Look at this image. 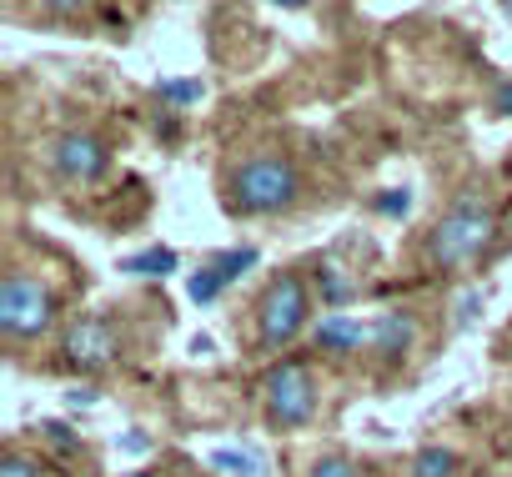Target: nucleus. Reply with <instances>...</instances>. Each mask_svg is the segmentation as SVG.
Segmentation results:
<instances>
[{
  "label": "nucleus",
  "instance_id": "0eeeda50",
  "mask_svg": "<svg viewBox=\"0 0 512 477\" xmlns=\"http://www.w3.org/2000/svg\"><path fill=\"white\" fill-rule=\"evenodd\" d=\"M56 171L71 176V181H91V176L106 171V146L86 131H71V136L56 141Z\"/></svg>",
  "mask_w": 512,
  "mask_h": 477
},
{
  "label": "nucleus",
  "instance_id": "4be33fe9",
  "mask_svg": "<svg viewBox=\"0 0 512 477\" xmlns=\"http://www.w3.org/2000/svg\"><path fill=\"white\" fill-rule=\"evenodd\" d=\"M121 447H126V452H146V437H136V432H126V437H121Z\"/></svg>",
  "mask_w": 512,
  "mask_h": 477
},
{
  "label": "nucleus",
  "instance_id": "5701e85b",
  "mask_svg": "<svg viewBox=\"0 0 512 477\" xmlns=\"http://www.w3.org/2000/svg\"><path fill=\"white\" fill-rule=\"evenodd\" d=\"M497 106H502V111L512 116V86H502V91H497Z\"/></svg>",
  "mask_w": 512,
  "mask_h": 477
},
{
  "label": "nucleus",
  "instance_id": "b1692460",
  "mask_svg": "<svg viewBox=\"0 0 512 477\" xmlns=\"http://www.w3.org/2000/svg\"><path fill=\"white\" fill-rule=\"evenodd\" d=\"M126 477H151V472H126Z\"/></svg>",
  "mask_w": 512,
  "mask_h": 477
},
{
  "label": "nucleus",
  "instance_id": "7ed1b4c3",
  "mask_svg": "<svg viewBox=\"0 0 512 477\" xmlns=\"http://www.w3.org/2000/svg\"><path fill=\"white\" fill-rule=\"evenodd\" d=\"M307 322V287L297 272H277L267 282V292L256 297V327H262V342L267 347H282L302 332Z\"/></svg>",
  "mask_w": 512,
  "mask_h": 477
},
{
  "label": "nucleus",
  "instance_id": "9d476101",
  "mask_svg": "<svg viewBox=\"0 0 512 477\" xmlns=\"http://www.w3.org/2000/svg\"><path fill=\"white\" fill-rule=\"evenodd\" d=\"M372 342H377L382 352H407V342H412V317L387 312V317L372 327Z\"/></svg>",
  "mask_w": 512,
  "mask_h": 477
},
{
  "label": "nucleus",
  "instance_id": "aec40b11",
  "mask_svg": "<svg viewBox=\"0 0 512 477\" xmlns=\"http://www.w3.org/2000/svg\"><path fill=\"white\" fill-rule=\"evenodd\" d=\"M46 432H51V437H56L61 447H76V432H71L66 422H46Z\"/></svg>",
  "mask_w": 512,
  "mask_h": 477
},
{
  "label": "nucleus",
  "instance_id": "dca6fc26",
  "mask_svg": "<svg viewBox=\"0 0 512 477\" xmlns=\"http://www.w3.org/2000/svg\"><path fill=\"white\" fill-rule=\"evenodd\" d=\"M407 206H412V196H407V191H392V196H377V211H382V216H407Z\"/></svg>",
  "mask_w": 512,
  "mask_h": 477
},
{
  "label": "nucleus",
  "instance_id": "4468645a",
  "mask_svg": "<svg viewBox=\"0 0 512 477\" xmlns=\"http://www.w3.org/2000/svg\"><path fill=\"white\" fill-rule=\"evenodd\" d=\"M221 287H226V282L216 277V267H206V272H196V277L186 282V297H191L196 307H206V302H211V297H216Z\"/></svg>",
  "mask_w": 512,
  "mask_h": 477
},
{
  "label": "nucleus",
  "instance_id": "f3484780",
  "mask_svg": "<svg viewBox=\"0 0 512 477\" xmlns=\"http://www.w3.org/2000/svg\"><path fill=\"white\" fill-rule=\"evenodd\" d=\"M307 477H352V467H347L342 457H327V462H317Z\"/></svg>",
  "mask_w": 512,
  "mask_h": 477
},
{
  "label": "nucleus",
  "instance_id": "6ab92c4d",
  "mask_svg": "<svg viewBox=\"0 0 512 477\" xmlns=\"http://www.w3.org/2000/svg\"><path fill=\"white\" fill-rule=\"evenodd\" d=\"M322 287H327V297H332V302H342V297H352V287H342V277H337L332 267L322 272Z\"/></svg>",
  "mask_w": 512,
  "mask_h": 477
},
{
  "label": "nucleus",
  "instance_id": "f8f14e48",
  "mask_svg": "<svg viewBox=\"0 0 512 477\" xmlns=\"http://www.w3.org/2000/svg\"><path fill=\"white\" fill-rule=\"evenodd\" d=\"M211 467L216 472H226V477H262V462L256 457H246V452H211Z\"/></svg>",
  "mask_w": 512,
  "mask_h": 477
},
{
  "label": "nucleus",
  "instance_id": "2eb2a0df",
  "mask_svg": "<svg viewBox=\"0 0 512 477\" xmlns=\"http://www.w3.org/2000/svg\"><path fill=\"white\" fill-rule=\"evenodd\" d=\"M161 91H166L171 101H181V106H191V101L201 96V81H166Z\"/></svg>",
  "mask_w": 512,
  "mask_h": 477
},
{
  "label": "nucleus",
  "instance_id": "f03ea898",
  "mask_svg": "<svg viewBox=\"0 0 512 477\" xmlns=\"http://www.w3.org/2000/svg\"><path fill=\"white\" fill-rule=\"evenodd\" d=\"M302 181H297V166L287 156H251L246 166H236L231 176V206L236 211H287L297 201Z\"/></svg>",
  "mask_w": 512,
  "mask_h": 477
},
{
  "label": "nucleus",
  "instance_id": "412c9836",
  "mask_svg": "<svg viewBox=\"0 0 512 477\" xmlns=\"http://www.w3.org/2000/svg\"><path fill=\"white\" fill-rule=\"evenodd\" d=\"M472 317H477V297H462L457 302V322H472Z\"/></svg>",
  "mask_w": 512,
  "mask_h": 477
},
{
  "label": "nucleus",
  "instance_id": "6e6552de",
  "mask_svg": "<svg viewBox=\"0 0 512 477\" xmlns=\"http://www.w3.org/2000/svg\"><path fill=\"white\" fill-rule=\"evenodd\" d=\"M121 272H131V277H171V272H176V252H171V247L136 252V257L121 262Z\"/></svg>",
  "mask_w": 512,
  "mask_h": 477
},
{
  "label": "nucleus",
  "instance_id": "423d86ee",
  "mask_svg": "<svg viewBox=\"0 0 512 477\" xmlns=\"http://www.w3.org/2000/svg\"><path fill=\"white\" fill-rule=\"evenodd\" d=\"M66 357L76 367H86V372L116 362V332H111V322L106 317H76L66 327Z\"/></svg>",
  "mask_w": 512,
  "mask_h": 477
},
{
  "label": "nucleus",
  "instance_id": "9b49d317",
  "mask_svg": "<svg viewBox=\"0 0 512 477\" xmlns=\"http://www.w3.org/2000/svg\"><path fill=\"white\" fill-rule=\"evenodd\" d=\"M412 477H457V457L447 447H422L412 462Z\"/></svg>",
  "mask_w": 512,
  "mask_h": 477
},
{
  "label": "nucleus",
  "instance_id": "1a4fd4ad",
  "mask_svg": "<svg viewBox=\"0 0 512 477\" xmlns=\"http://www.w3.org/2000/svg\"><path fill=\"white\" fill-rule=\"evenodd\" d=\"M317 342H322L327 352H352V347L362 342V327H357L352 317H327V322L317 327Z\"/></svg>",
  "mask_w": 512,
  "mask_h": 477
},
{
  "label": "nucleus",
  "instance_id": "20e7f679",
  "mask_svg": "<svg viewBox=\"0 0 512 477\" xmlns=\"http://www.w3.org/2000/svg\"><path fill=\"white\" fill-rule=\"evenodd\" d=\"M51 317H56V297L46 292V282L26 272H11L0 282V327H6V337H41Z\"/></svg>",
  "mask_w": 512,
  "mask_h": 477
},
{
  "label": "nucleus",
  "instance_id": "39448f33",
  "mask_svg": "<svg viewBox=\"0 0 512 477\" xmlns=\"http://www.w3.org/2000/svg\"><path fill=\"white\" fill-rule=\"evenodd\" d=\"M262 397H267L272 422H282V427L307 422L312 407H317V397H312V372H307L302 362H282V367H272L267 382H262Z\"/></svg>",
  "mask_w": 512,
  "mask_h": 477
},
{
  "label": "nucleus",
  "instance_id": "f257e3e1",
  "mask_svg": "<svg viewBox=\"0 0 512 477\" xmlns=\"http://www.w3.org/2000/svg\"><path fill=\"white\" fill-rule=\"evenodd\" d=\"M492 231H497V221H492V211H487L482 201H457V206L432 226L427 257H432L437 267H467V262H477V257L492 247Z\"/></svg>",
  "mask_w": 512,
  "mask_h": 477
},
{
  "label": "nucleus",
  "instance_id": "ddd939ff",
  "mask_svg": "<svg viewBox=\"0 0 512 477\" xmlns=\"http://www.w3.org/2000/svg\"><path fill=\"white\" fill-rule=\"evenodd\" d=\"M211 267H216V277H221V282H236L241 272H251V267H256V252H251V247H236V252L216 257Z\"/></svg>",
  "mask_w": 512,
  "mask_h": 477
},
{
  "label": "nucleus",
  "instance_id": "a211bd4d",
  "mask_svg": "<svg viewBox=\"0 0 512 477\" xmlns=\"http://www.w3.org/2000/svg\"><path fill=\"white\" fill-rule=\"evenodd\" d=\"M0 477H36V462H26V457H6V462H0Z\"/></svg>",
  "mask_w": 512,
  "mask_h": 477
}]
</instances>
